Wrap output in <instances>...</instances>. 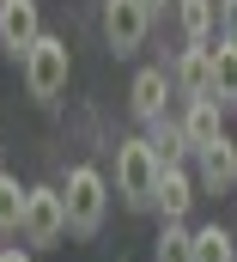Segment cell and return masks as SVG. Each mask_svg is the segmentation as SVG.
Wrapping results in <instances>:
<instances>
[{
    "label": "cell",
    "instance_id": "cell-1",
    "mask_svg": "<svg viewBox=\"0 0 237 262\" xmlns=\"http://www.w3.org/2000/svg\"><path fill=\"white\" fill-rule=\"evenodd\" d=\"M61 207H67V232L73 238H98L104 232V213H110V183L98 165H73L67 183H61Z\"/></svg>",
    "mask_w": 237,
    "mask_h": 262
},
{
    "label": "cell",
    "instance_id": "cell-2",
    "mask_svg": "<svg viewBox=\"0 0 237 262\" xmlns=\"http://www.w3.org/2000/svg\"><path fill=\"white\" fill-rule=\"evenodd\" d=\"M158 152H152V140L146 134H128L116 146V195L128 201V207H152V195H158Z\"/></svg>",
    "mask_w": 237,
    "mask_h": 262
},
{
    "label": "cell",
    "instance_id": "cell-3",
    "mask_svg": "<svg viewBox=\"0 0 237 262\" xmlns=\"http://www.w3.org/2000/svg\"><path fill=\"white\" fill-rule=\"evenodd\" d=\"M25 92L37 98V104H55L61 92H67V73H73V55H67V37H37L31 43V55H25Z\"/></svg>",
    "mask_w": 237,
    "mask_h": 262
},
{
    "label": "cell",
    "instance_id": "cell-4",
    "mask_svg": "<svg viewBox=\"0 0 237 262\" xmlns=\"http://www.w3.org/2000/svg\"><path fill=\"white\" fill-rule=\"evenodd\" d=\"M61 232H67V207H61V189H49V183H37L31 189V201H25V244L31 250H49V244H61Z\"/></svg>",
    "mask_w": 237,
    "mask_h": 262
},
{
    "label": "cell",
    "instance_id": "cell-5",
    "mask_svg": "<svg viewBox=\"0 0 237 262\" xmlns=\"http://www.w3.org/2000/svg\"><path fill=\"white\" fill-rule=\"evenodd\" d=\"M146 31H152V12L140 0H104V43L116 55H134L146 43Z\"/></svg>",
    "mask_w": 237,
    "mask_h": 262
},
{
    "label": "cell",
    "instance_id": "cell-6",
    "mask_svg": "<svg viewBox=\"0 0 237 262\" xmlns=\"http://www.w3.org/2000/svg\"><path fill=\"white\" fill-rule=\"evenodd\" d=\"M37 37H43V6L37 0H0V49L12 61H25Z\"/></svg>",
    "mask_w": 237,
    "mask_h": 262
},
{
    "label": "cell",
    "instance_id": "cell-7",
    "mask_svg": "<svg viewBox=\"0 0 237 262\" xmlns=\"http://www.w3.org/2000/svg\"><path fill=\"white\" fill-rule=\"evenodd\" d=\"M195 165H201V189H207V195H225V189H237V140H231V134L207 140V146L195 152Z\"/></svg>",
    "mask_w": 237,
    "mask_h": 262
},
{
    "label": "cell",
    "instance_id": "cell-8",
    "mask_svg": "<svg viewBox=\"0 0 237 262\" xmlns=\"http://www.w3.org/2000/svg\"><path fill=\"white\" fill-rule=\"evenodd\" d=\"M164 98H171V73L164 67H140L134 85H128V110L152 128V122H164Z\"/></svg>",
    "mask_w": 237,
    "mask_h": 262
},
{
    "label": "cell",
    "instance_id": "cell-9",
    "mask_svg": "<svg viewBox=\"0 0 237 262\" xmlns=\"http://www.w3.org/2000/svg\"><path fill=\"white\" fill-rule=\"evenodd\" d=\"M177 122H182V134H188V146L201 152L207 140H219V134H225V104H219V98H188Z\"/></svg>",
    "mask_w": 237,
    "mask_h": 262
},
{
    "label": "cell",
    "instance_id": "cell-10",
    "mask_svg": "<svg viewBox=\"0 0 237 262\" xmlns=\"http://www.w3.org/2000/svg\"><path fill=\"white\" fill-rule=\"evenodd\" d=\"M195 177H188V165H177V171H158V195H152V207L164 213V220H188V207H195Z\"/></svg>",
    "mask_w": 237,
    "mask_h": 262
},
{
    "label": "cell",
    "instance_id": "cell-11",
    "mask_svg": "<svg viewBox=\"0 0 237 262\" xmlns=\"http://www.w3.org/2000/svg\"><path fill=\"white\" fill-rule=\"evenodd\" d=\"M182 85V98H213V43L207 49H182L177 73H171Z\"/></svg>",
    "mask_w": 237,
    "mask_h": 262
},
{
    "label": "cell",
    "instance_id": "cell-12",
    "mask_svg": "<svg viewBox=\"0 0 237 262\" xmlns=\"http://www.w3.org/2000/svg\"><path fill=\"white\" fill-rule=\"evenodd\" d=\"M146 140H152V152H158V165H164V171H177L182 159L195 152V146H188V134H182V122H177V116H164V122H152V128H146Z\"/></svg>",
    "mask_w": 237,
    "mask_h": 262
},
{
    "label": "cell",
    "instance_id": "cell-13",
    "mask_svg": "<svg viewBox=\"0 0 237 262\" xmlns=\"http://www.w3.org/2000/svg\"><path fill=\"white\" fill-rule=\"evenodd\" d=\"M188 256H195V226L188 220H164L158 244H152V262H188Z\"/></svg>",
    "mask_w": 237,
    "mask_h": 262
},
{
    "label": "cell",
    "instance_id": "cell-14",
    "mask_svg": "<svg viewBox=\"0 0 237 262\" xmlns=\"http://www.w3.org/2000/svg\"><path fill=\"white\" fill-rule=\"evenodd\" d=\"M177 18H182V37H188V49H207V37H213V25H219L213 0H177Z\"/></svg>",
    "mask_w": 237,
    "mask_h": 262
},
{
    "label": "cell",
    "instance_id": "cell-15",
    "mask_svg": "<svg viewBox=\"0 0 237 262\" xmlns=\"http://www.w3.org/2000/svg\"><path fill=\"white\" fill-rule=\"evenodd\" d=\"M188 262H237V232H225V226H195V256Z\"/></svg>",
    "mask_w": 237,
    "mask_h": 262
},
{
    "label": "cell",
    "instance_id": "cell-16",
    "mask_svg": "<svg viewBox=\"0 0 237 262\" xmlns=\"http://www.w3.org/2000/svg\"><path fill=\"white\" fill-rule=\"evenodd\" d=\"M25 201H31V189H18V177L0 171V238H18L25 232Z\"/></svg>",
    "mask_w": 237,
    "mask_h": 262
},
{
    "label": "cell",
    "instance_id": "cell-17",
    "mask_svg": "<svg viewBox=\"0 0 237 262\" xmlns=\"http://www.w3.org/2000/svg\"><path fill=\"white\" fill-rule=\"evenodd\" d=\"M213 98L237 110V49L231 43H213Z\"/></svg>",
    "mask_w": 237,
    "mask_h": 262
},
{
    "label": "cell",
    "instance_id": "cell-18",
    "mask_svg": "<svg viewBox=\"0 0 237 262\" xmlns=\"http://www.w3.org/2000/svg\"><path fill=\"white\" fill-rule=\"evenodd\" d=\"M219 43L237 49V0H219Z\"/></svg>",
    "mask_w": 237,
    "mask_h": 262
},
{
    "label": "cell",
    "instance_id": "cell-19",
    "mask_svg": "<svg viewBox=\"0 0 237 262\" xmlns=\"http://www.w3.org/2000/svg\"><path fill=\"white\" fill-rule=\"evenodd\" d=\"M0 262H31V250H18V244H6V250H0Z\"/></svg>",
    "mask_w": 237,
    "mask_h": 262
},
{
    "label": "cell",
    "instance_id": "cell-20",
    "mask_svg": "<svg viewBox=\"0 0 237 262\" xmlns=\"http://www.w3.org/2000/svg\"><path fill=\"white\" fill-rule=\"evenodd\" d=\"M140 6H146V12H158V6H164V0H140Z\"/></svg>",
    "mask_w": 237,
    "mask_h": 262
},
{
    "label": "cell",
    "instance_id": "cell-21",
    "mask_svg": "<svg viewBox=\"0 0 237 262\" xmlns=\"http://www.w3.org/2000/svg\"><path fill=\"white\" fill-rule=\"evenodd\" d=\"M0 159H6V146H0Z\"/></svg>",
    "mask_w": 237,
    "mask_h": 262
}]
</instances>
